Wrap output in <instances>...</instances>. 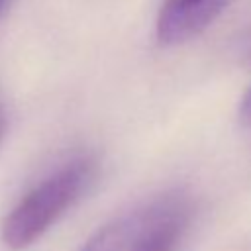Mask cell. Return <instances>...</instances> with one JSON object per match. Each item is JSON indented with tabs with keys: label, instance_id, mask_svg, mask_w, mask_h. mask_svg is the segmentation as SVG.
Masks as SVG:
<instances>
[{
	"label": "cell",
	"instance_id": "obj_1",
	"mask_svg": "<svg viewBox=\"0 0 251 251\" xmlns=\"http://www.w3.org/2000/svg\"><path fill=\"white\" fill-rule=\"evenodd\" d=\"M94 169L92 159L80 157L35 184L4 218L2 243L10 251H24L41 239L84 194L94 178Z\"/></svg>",
	"mask_w": 251,
	"mask_h": 251
},
{
	"label": "cell",
	"instance_id": "obj_2",
	"mask_svg": "<svg viewBox=\"0 0 251 251\" xmlns=\"http://www.w3.org/2000/svg\"><path fill=\"white\" fill-rule=\"evenodd\" d=\"M190 220V202L182 192H169L141 208V224L129 251H176Z\"/></svg>",
	"mask_w": 251,
	"mask_h": 251
},
{
	"label": "cell",
	"instance_id": "obj_3",
	"mask_svg": "<svg viewBox=\"0 0 251 251\" xmlns=\"http://www.w3.org/2000/svg\"><path fill=\"white\" fill-rule=\"evenodd\" d=\"M231 0H165L157 18V39L180 45L202 33Z\"/></svg>",
	"mask_w": 251,
	"mask_h": 251
},
{
	"label": "cell",
	"instance_id": "obj_4",
	"mask_svg": "<svg viewBox=\"0 0 251 251\" xmlns=\"http://www.w3.org/2000/svg\"><path fill=\"white\" fill-rule=\"evenodd\" d=\"M141 224V210L120 216L100 227L80 251H127Z\"/></svg>",
	"mask_w": 251,
	"mask_h": 251
},
{
	"label": "cell",
	"instance_id": "obj_5",
	"mask_svg": "<svg viewBox=\"0 0 251 251\" xmlns=\"http://www.w3.org/2000/svg\"><path fill=\"white\" fill-rule=\"evenodd\" d=\"M239 120L245 126H251V86L247 88V92L241 98V104H239Z\"/></svg>",
	"mask_w": 251,
	"mask_h": 251
},
{
	"label": "cell",
	"instance_id": "obj_6",
	"mask_svg": "<svg viewBox=\"0 0 251 251\" xmlns=\"http://www.w3.org/2000/svg\"><path fill=\"white\" fill-rule=\"evenodd\" d=\"M6 2H8V0H0V14H2L4 8H6Z\"/></svg>",
	"mask_w": 251,
	"mask_h": 251
},
{
	"label": "cell",
	"instance_id": "obj_7",
	"mask_svg": "<svg viewBox=\"0 0 251 251\" xmlns=\"http://www.w3.org/2000/svg\"><path fill=\"white\" fill-rule=\"evenodd\" d=\"M2 131H4V120L0 118V137H2Z\"/></svg>",
	"mask_w": 251,
	"mask_h": 251
}]
</instances>
